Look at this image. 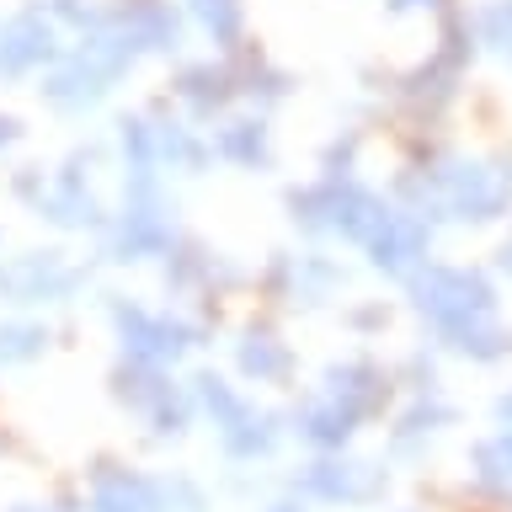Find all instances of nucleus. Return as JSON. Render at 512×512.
Here are the masks:
<instances>
[{"label":"nucleus","instance_id":"0eeeda50","mask_svg":"<svg viewBox=\"0 0 512 512\" xmlns=\"http://www.w3.org/2000/svg\"><path fill=\"white\" fill-rule=\"evenodd\" d=\"M390 491V464L384 459H358V454H315L304 470L294 475V496L299 502H320V507H379Z\"/></svg>","mask_w":512,"mask_h":512},{"label":"nucleus","instance_id":"20e7f679","mask_svg":"<svg viewBox=\"0 0 512 512\" xmlns=\"http://www.w3.org/2000/svg\"><path fill=\"white\" fill-rule=\"evenodd\" d=\"M432 176L443 219L486 230V224L512 214V166L507 160H486V155H448L438 166H422Z\"/></svg>","mask_w":512,"mask_h":512},{"label":"nucleus","instance_id":"a211bd4d","mask_svg":"<svg viewBox=\"0 0 512 512\" xmlns=\"http://www.w3.org/2000/svg\"><path fill=\"white\" fill-rule=\"evenodd\" d=\"M214 155L246 171H267L272 166V128L262 118H230L214 134Z\"/></svg>","mask_w":512,"mask_h":512},{"label":"nucleus","instance_id":"423d86ee","mask_svg":"<svg viewBox=\"0 0 512 512\" xmlns=\"http://www.w3.org/2000/svg\"><path fill=\"white\" fill-rule=\"evenodd\" d=\"M112 395H118L123 406L150 427V438H160V443L182 438V432L192 427V416H198L192 384L182 390V384H176L166 368H155V363H134V358H128L118 374H112Z\"/></svg>","mask_w":512,"mask_h":512},{"label":"nucleus","instance_id":"39448f33","mask_svg":"<svg viewBox=\"0 0 512 512\" xmlns=\"http://www.w3.org/2000/svg\"><path fill=\"white\" fill-rule=\"evenodd\" d=\"M112 331L134 363H182L187 352L208 342V320H192L182 310H144L134 299H112Z\"/></svg>","mask_w":512,"mask_h":512},{"label":"nucleus","instance_id":"5701e85b","mask_svg":"<svg viewBox=\"0 0 512 512\" xmlns=\"http://www.w3.org/2000/svg\"><path fill=\"white\" fill-rule=\"evenodd\" d=\"M160 491H166V512H208L203 486H198V480H187V475L160 480Z\"/></svg>","mask_w":512,"mask_h":512},{"label":"nucleus","instance_id":"393cba45","mask_svg":"<svg viewBox=\"0 0 512 512\" xmlns=\"http://www.w3.org/2000/svg\"><path fill=\"white\" fill-rule=\"evenodd\" d=\"M262 512H304V502L299 496H278V502H267Z\"/></svg>","mask_w":512,"mask_h":512},{"label":"nucleus","instance_id":"9d476101","mask_svg":"<svg viewBox=\"0 0 512 512\" xmlns=\"http://www.w3.org/2000/svg\"><path fill=\"white\" fill-rule=\"evenodd\" d=\"M315 390L326 400H336V406H347L358 422H379V416H390V406H395V368L352 352V358H331L320 368Z\"/></svg>","mask_w":512,"mask_h":512},{"label":"nucleus","instance_id":"7ed1b4c3","mask_svg":"<svg viewBox=\"0 0 512 512\" xmlns=\"http://www.w3.org/2000/svg\"><path fill=\"white\" fill-rule=\"evenodd\" d=\"M192 400H198V416L214 422L219 454L230 464H267L283 448V416L246 400L224 374H214V368H203V374L192 379Z\"/></svg>","mask_w":512,"mask_h":512},{"label":"nucleus","instance_id":"ddd939ff","mask_svg":"<svg viewBox=\"0 0 512 512\" xmlns=\"http://www.w3.org/2000/svg\"><path fill=\"white\" fill-rule=\"evenodd\" d=\"M75 283H80V272L59 251H27L11 267H0V294L16 304H59L75 294Z\"/></svg>","mask_w":512,"mask_h":512},{"label":"nucleus","instance_id":"f8f14e48","mask_svg":"<svg viewBox=\"0 0 512 512\" xmlns=\"http://www.w3.org/2000/svg\"><path fill=\"white\" fill-rule=\"evenodd\" d=\"M235 374L246 384H272V390H283V384L299 379V352L283 342V331L272 326V320H251V326L235 331Z\"/></svg>","mask_w":512,"mask_h":512},{"label":"nucleus","instance_id":"1a4fd4ad","mask_svg":"<svg viewBox=\"0 0 512 512\" xmlns=\"http://www.w3.org/2000/svg\"><path fill=\"white\" fill-rule=\"evenodd\" d=\"M176 240H182V230H176L171 203L160 198L155 171L134 176V192H128L118 224H112V262H150V256H166Z\"/></svg>","mask_w":512,"mask_h":512},{"label":"nucleus","instance_id":"bb28decb","mask_svg":"<svg viewBox=\"0 0 512 512\" xmlns=\"http://www.w3.org/2000/svg\"><path fill=\"white\" fill-rule=\"evenodd\" d=\"M16 512H43V507H16Z\"/></svg>","mask_w":512,"mask_h":512},{"label":"nucleus","instance_id":"f03ea898","mask_svg":"<svg viewBox=\"0 0 512 512\" xmlns=\"http://www.w3.org/2000/svg\"><path fill=\"white\" fill-rule=\"evenodd\" d=\"M283 208L294 219V230L315 235V240H342V246L363 251V240L374 235V224L384 219L390 198H379L358 176H320L310 187H288Z\"/></svg>","mask_w":512,"mask_h":512},{"label":"nucleus","instance_id":"a878e982","mask_svg":"<svg viewBox=\"0 0 512 512\" xmlns=\"http://www.w3.org/2000/svg\"><path fill=\"white\" fill-rule=\"evenodd\" d=\"M390 512H422V507H390Z\"/></svg>","mask_w":512,"mask_h":512},{"label":"nucleus","instance_id":"f3484780","mask_svg":"<svg viewBox=\"0 0 512 512\" xmlns=\"http://www.w3.org/2000/svg\"><path fill=\"white\" fill-rule=\"evenodd\" d=\"M464 464H470V486L491 507H512V427H496L480 443H470Z\"/></svg>","mask_w":512,"mask_h":512},{"label":"nucleus","instance_id":"dca6fc26","mask_svg":"<svg viewBox=\"0 0 512 512\" xmlns=\"http://www.w3.org/2000/svg\"><path fill=\"white\" fill-rule=\"evenodd\" d=\"M91 512H166V491L128 464H102L91 475Z\"/></svg>","mask_w":512,"mask_h":512},{"label":"nucleus","instance_id":"4be33fe9","mask_svg":"<svg viewBox=\"0 0 512 512\" xmlns=\"http://www.w3.org/2000/svg\"><path fill=\"white\" fill-rule=\"evenodd\" d=\"M342 326H347L352 336H374V331H384V326H390V304H384V299L347 304V310H342Z\"/></svg>","mask_w":512,"mask_h":512},{"label":"nucleus","instance_id":"aec40b11","mask_svg":"<svg viewBox=\"0 0 512 512\" xmlns=\"http://www.w3.org/2000/svg\"><path fill=\"white\" fill-rule=\"evenodd\" d=\"M43 347H48V331H43V326H27V320H16V326H0V363L38 358Z\"/></svg>","mask_w":512,"mask_h":512},{"label":"nucleus","instance_id":"b1692460","mask_svg":"<svg viewBox=\"0 0 512 512\" xmlns=\"http://www.w3.org/2000/svg\"><path fill=\"white\" fill-rule=\"evenodd\" d=\"M496 427H512V390L496 395Z\"/></svg>","mask_w":512,"mask_h":512},{"label":"nucleus","instance_id":"6ab92c4d","mask_svg":"<svg viewBox=\"0 0 512 512\" xmlns=\"http://www.w3.org/2000/svg\"><path fill=\"white\" fill-rule=\"evenodd\" d=\"M43 214L54 219V224H64V230H102L107 224V214H102V203L91 198V187L80 182V176L70 171L64 182L43 198Z\"/></svg>","mask_w":512,"mask_h":512},{"label":"nucleus","instance_id":"6e6552de","mask_svg":"<svg viewBox=\"0 0 512 512\" xmlns=\"http://www.w3.org/2000/svg\"><path fill=\"white\" fill-rule=\"evenodd\" d=\"M347 278L352 272L336 262L331 251H272L256 288H262V299H272V304L320 310V304H336L347 294Z\"/></svg>","mask_w":512,"mask_h":512},{"label":"nucleus","instance_id":"9b49d317","mask_svg":"<svg viewBox=\"0 0 512 512\" xmlns=\"http://www.w3.org/2000/svg\"><path fill=\"white\" fill-rule=\"evenodd\" d=\"M363 256H368V267H374V272L406 283L422 262H432V224L422 214H411V208L390 203V208H384V219L374 224V235L363 240Z\"/></svg>","mask_w":512,"mask_h":512},{"label":"nucleus","instance_id":"2eb2a0df","mask_svg":"<svg viewBox=\"0 0 512 512\" xmlns=\"http://www.w3.org/2000/svg\"><path fill=\"white\" fill-rule=\"evenodd\" d=\"M288 427H294V438L310 443L315 454H342V448H352V438L363 432L358 416H352L347 406H336V400H326L320 390L299 400L294 416H288Z\"/></svg>","mask_w":512,"mask_h":512},{"label":"nucleus","instance_id":"412c9836","mask_svg":"<svg viewBox=\"0 0 512 512\" xmlns=\"http://www.w3.org/2000/svg\"><path fill=\"white\" fill-rule=\"evenodd\" d=\"M395 384H406L411 395H432V390H438V363L427 358V347H416L411 358L395 368Z\"/></svg>","mask_w":512,"mask_h":512},{"label":"nucleus","instance_id":"f257e3e1","mask_svg":"<svg viewBox=\"0 0 512 512\" xmlns=\"http://www.w3.org/2000/svg\"><path fill=\"white\" fill-rule=\"evenodd\" d=\"M411 315L432 331V342L464 363H502L512 358V326L502 320V288L486 267L464 262H422L406 278Z\"/></svg>","mask_w":512,"mask_h":512},{"label":"nucleus","instance_id":"4468645a","mask_svg":"<svg viewBox=\"0 0 512 512\" xmlns=\"http://www.w3.org/2000/svg\"><path fill=\"white\" fill-rule=\"evenodd\" d=\"M454 422H459L454 400H443L438 390H432V395H411L406 406L395 411V422H390V459H422Z\"/></svg>","mask_w":512,"mask_h":512}]
</instances>
